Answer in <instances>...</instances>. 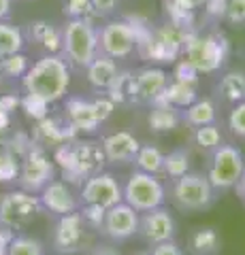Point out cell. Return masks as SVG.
<instances>
[{
	"label": "cell",
	"mask_w": 245,
	"mask_h": 255,
	"mask_svg": "<svg viewBox=\"0 0 245 255\" xmlns=\"http://www.w3.org/2000/svg\"><path fill=\"white\" fill-rule=\"evenodd\" d=\"M70 87V66L62 53H43L30 64L28 73L21 77L23 94L43 98L49 105H56L66 96Z\"/></svg>",
	"instance_id": "obj_1"
},
{
	"label": "cell",
	"mask_w": 245,
	"mask_h": 255,
	"mask_svg": "<svg viewBox=\"0 0 245 255\" xmlns=\"http://www.w3.org/2000/svg\"><path fill=\"white\" fill-rule=\"evenodd\" d=\"M53 159L62 168L66 183H83L92 174L100 172L107 164L102 145L96 140L75 138L53 149Z\"/></svg>",
	"instance_id": "obj_2"
},
{
	"label": "cell",
	"mask_w": 245,
	"mask_h": 255,
	"mask_svg": "<svg viewBox=\"0 0 245 255\" xmlns=\"http://www.w3.org/2000/svg\"><path fill=\"white\" fill-rule=\"evenodd\" d=\"M228 53H231V45L220 28H209L205 32L194 28L186 36L181 58H186L201 75H213L224 68Z\"/></svg>",
	"instance_id": "obj_3"
},
{
	"label": "cell",
	"mask_w": 245,
	"mask_h": 255,
	"mask_svg": "<svg viewBox=\"0 0 245 255\" xmlns=\"http://www.w3.org/2000/svg\"><path fill=\"white\" fill-rule=\"evenodd\" d=\"M190 30L177 28L169 21H162L158 26H152L143 36L139 38L137 55L149 64H175L184 53L186 36Z\"/></svg>",
	"instance_id": "obj_4"
},
{
	"label": "cell",
	"mask_w": 245,
	"mask_h": 255,
	"mask_svg": "<svg viewBox=\"0 0 245 255\" xmlns=\"http://www.w3.org/2000/svg\"><path fill=\"white\" fill-rule=\"evenodd\" d=\"M98 51V26L92 19H66L62 26V58L70 68L85 70Z\"/></svg>",
	"instance_id": "obj_5"
},
{
	"label": "cell",
	"mask_w": 245,
	"mask_h": 255,
	"mask_svg": "<svg viewBox=\"0 0 245 255\" xmlns=\"http://www.w3.org/2000/svg\"><path fill=\"white\" fill-rule=\"evenodd\" d=\"M137 28L128 17H111L98 26V51L113 60H126L137 53Z\"/></svg>",
	"instance_id": "obj_6"
},
{
	"label": "cell",
	"mask_w": 245,
	"mask_h": 255,
	"mask_svg": "<svg viewBox=\"0 0 245 255\" xmlns=\"http://www.w3.org/2000/svg\"><path fill=\"white\" fill-rule=\"evenodd\" d=\"M171 196L177 209L188 213L205 211L216 202V189L209 183L207 174H201V172H186L184 177L175 179L173 181Z\"/></svg>",
	"instance_id": "obj_7"
},
{
	"label": "cell",
	"mask_w": 245,
	"mask_h": 255,
	"mask_svg": "<svg viewBox=\"0 0 245 255\" xmlns=\"http://www.w3.org/2000/svg\"><path fill=\"white\" fill-rule=\"evenodd\" d=\"M124 202L130 204L134 211L145 213L162 206L167 200V187L158 179V174H147V172H132L126 179V185L122 187Z\"/></svg>",
	"instance_id": "obj_8"
},
{
	"label": "cell",
	"mask_w": 245,
	"mask_h": 255,
	"mask_svg": "<svg viewBox=\"0 0 245 255\" xmlns=\"http://www.w3.org/2000/svg\"><path fill=\"white\" fill-rule=\"evenodd\" d=\"M243 170H245V159L239 147L222 142L218 149L211 151L207 179L216 191L233 189L239 183Z\"/></svg>",
	"instance_id": "obj_9"
},
{
	"label": "cell",
	"mask_w": 245,
	"mask_h": 255,
	"mask_svg": "<svg viewBox=\"0 0 245 255\" xmlns=\"http://www.w3.org/2000/svg\"><path fill=\"white\" fill-rule=\"evenodd\" d=\"M43 213V204L36 194L26 189H15L0 196V226L19 230L30 226Z\"/></svg>",
	"instance_id": "obj_10"
},
{
	"label": "cell",
	"mask_w": 245,
	"mask_h": 255,
	"mask_svg": "<svg viewBox=\"0 0 245 255\" xmlns=\"http://www.w3.org/2000/svg\"><path fill=\"white\" fill-rule=\"evenodd\" d=\"M56 179V166L47 155V151L38 145H32L30 151L21 157L19 168V189H26L30 194H41V189Z\"/></svg>",
	"instance_id": "obj_11"
},
{
	"label": "cell",
	"mask_w": 245,
	"mask_h": 255,
	"mask_svg": "<svg viewBox=\"0 0 245 255\" xmlns=\"http://www.w3.org/2000/svg\"><path fill=\"white\" fill-rule=\"evenodd\" d=\"M88 226L81 219V213H68L62 215L53 228V251L60 255H75L81 251H88Z\"/></svg>",
	"instance_id": "obj_12"
},
{
	"label": "cell",
	"mask_w": 245,
	"mask_h": 255,
	"mask_svg": "<svg viewBox=\"0 0 245 255\" xmlns=\"http://www.w3.org/2000/svg\"><path fill=\"white\" fill-rule=\"evenodd\" d=\"M122 200H124L122 185L111 172L105 170L88 177L81 183V189H79V204H94L107 211Z\"/></svg>",
	"instance_id": "obj_13"
},
{
	"label": "cell",
	"mask_w": 245,
	"mask_h": 255,
	"mask_svg": "<svg viewBox=\"0 0 245 255\" xmlns=\"http://www.w3.org/2000/svg\"><path fill=\"white\" fill-rule=\"evenodd\" d=\"M169 75L162 66H143L132 70V105H154L162 98L169 83Z\"/></svg>",
	"instance_id": "obj_14"
},
{
	"label": "cell",
	"mask_w": 245,
	"mask_h": 255,
	"mask_svg": "<svg viewBox=\"0 0 245 255\" xmlns=\"http://www.w3.org/2000/svg\"><path fill=\"white\" fill-rule=\"evenodd\" d=\"M139 217L141 213L134 211L130 204L124 200L105 211V221H102V234L111 243H126L139 234Z\"/></svg>",
	"instance_id": "obj_15"
},
{
	"label": "cell",
	"mask_w": 245,
	"mask_h": 255,
	"mask_svg": "<svg viewBox=\"0 0 245 255\" xmlns=\"http://www.w3.org/2000/svg\"><path fill=\"white\" fill-rule=\"evenodd\" d=\"M175 234H177L175 219H173V215L164 209V206H158V209L141 213L139 236L143 238L149 247H154L158 243L175 241Z\"/></svg>",
	"instance_id": "obj_16"
},
{
	"label": "cell",
	"mask_w": 245,
	"mask_h": 255,
	"mask_svg": "<svg viewBox=\"0 0 245 255\" xmlns=\"http://www.w3.org/2000/svg\"><path fill=\"white\" fill-rule=\"evenodd\" d=\"M21 30L26 45L38 47L43 53H62V26L53 19H30Z\"/></svg>",
	"instance_id": "obj_17"
},
{
	"label": "cell",
	"mask_w": 245,
	"mask_h": 255,
	"mask_svg": "<svg viewBox=\"0 0 245 255\" xmlns=\"http://www.w3.org/2000/svg\"><path fill=\"white\" fill-rule=\"evenodd\" d=\"M38 200L43 204V211H49L51 215H56V217L75 213V211H79V206H81L73 187H70V183L58 181V179L47 183V185L41 189Z\"/></svg>",
	"instance_id": "obj_18"
},
{
	"label": "cell",
	"mask_w": 245,
	"mask_h": 255,
	"mask_svg": "<svg viewBox=\"0 0 245 255\" xmlns=\"http://www.w3.org/2000/svg\"><path fill=\"white\" fill-rule=\"evenodd\" d=\"M75 138H79V132L66 122V117L62 119V117H53V115H47L41 122H36L34 134H32L34 145L43 147V149H47V147L56 149V147L75 140Z\"/></svg>",
	"instance_id": "obj_19"
},
{
	"label": "cell",
	"mask_w": 245,
	"mask_h": 255,
	"mask_svg": "<svg viewBox=\"0 0 245 255\" xmlns=\"http://www.w3.org/2000/svg\"><path fill=\"white\" fill-rule=\"evenodd\" d=\"M66 122L75 128L79 134H92L102 126L96 109L92 105V98H81V96H70L64 102Z\"/></svg>",
	"instance_id": "obj_20"
},
{
	"label": "cell",
	"mask_w": 245,
	"mask_h": 255,
	"mask_svg": "<svg viewBox=\"0 0 245 255\" xmlns=\"http://www.w3.org/2000/svg\"><path fill=\"white\" fill-rule=\"evenodd\" d=\"M102 151H105V157L107 162L111 164H128L134 159L137 151L141 147L139 138L134 134L126 132V130H117V132H111L102 138Z\"/></svg>",
	"instance_id": "obj_21"
},
{
	"label": "cell",
	"mask_w": 245,
	"mask_h": 255,
	"mask_svg": "<svg viewBox=\"0 0 245 255\" xmlns=\"http://www.w3.org/2000/svg\"><path fill=\"white\" fill-rule=\"evenodd\" d=\"M120 66H117V60L109 58V55L98 53L88 66H85V79H88L90 87L96 94H107L109 87L115 83L117 75H120Z\"/></svg>",
	"instance_id": "obj_22"
},
{
	"label": "cell",
	"mask_w": 245,
	"mask_h": 255,
	"mask_svg": "<svg viewBox=\"0 0 245 255\" xmlns=\"http://www.w3.org/2000/svg\"><path fill=\"white\" fill-rule=\"evenodd\" d=\"M184 122L181 111L171 107L169 102H164L162 98L149 105V113H147V124L152 128V132L156 134H169L173 130H177V126Z\"/></svg>",
	"instance_id": "obj_23"
},
{
	"label": "cell",
	"mask_w": 245,
	"mask_h": 255,
	"mask_svg": "<svg viewBox=\"0 0 245 255\" xmlns=\"http://www.w3.org/2000/svg\"><path fill=\"white\" fill-rule=\"evenodd\" d=\"M216 94L228 105H237V102L245 100V73L243 70L224 73L216 83Z\"/></svg>",
	"instance_id": "obj_24"
},
{
	"label": "cell",
	"mask_w": 245,
	"mask_h": 255,
	"mask_svg": "<svg viewBox=\"0 0 245 255\" xmlns=\"http://www.w3.org/2000/svg\"><path fill=\"white\" fill-rule=\"evenodd\" d=\"M181 117H184V124L192 126V128L209 126V124H216L218 107L211 98H196L192 105L181 111Z\"/></svg>",
	"instance_id": "obj_25"
},
{
	"label": "cell",
	"mask_w": 245,
	"mask_h": 255,
	"mask_svg": "<svg viewBox=\"0 0 245 255\" xmlns=\"http://www.w3.org/2000/svg\"><path fill=\"white\" fill-rule=\"evenodd\" d=\"M192 255H218L222 249V238L213 228H196L188 238Z\"/></svg>",
	"instance_id": "obj_26"
},
{
	"label": "cell",
	"mask_w": 245,
	"mask_h": 255,
	"mask_svg": "<svg viewBox=\"0 0 245 255\" xmlns=\"http://www.w3.org/2000/svg\"><path fill=\"white\" fill-rule=\"evenodd\" d=\"M196 98H199V90H196V83L177 81V79H169L167 90H164V94H162V100L169 102L171 107H175V109H179V111H184L186 107H190Z\"/></svg>",
	"instance_id": "obj_27"
},
{
	"label": "cell",
	"mask_w": 245,
	"mask_h": 255,
	"mask_svg": "<svg viewBox=\"0 0 245 255\" xmlns=\"http://www.w3.org/2000/svg\"><path fill=\"white\" fill-rule=\"evenodd\" d=\"M23 49H26V36H23L21 26L13 23L11 19L0 21V58L19 53Z\"/></svg>",
	"instance_id": "obj_28"
},
{
	"label": "cell",
	"mask_w": 245,
	"mask_h": 255,
	"mask_svg": "<svg viewBox=\"0 0 245 255\" xmlns=\"http://www.w3.org/2000/svg\"><path fill=\"white\" fill-rule=\"evenodd\" d=\"M162 13H164V21H169L177 28L184 30L196 28V11L175 2V0H162Z\"/></svg>",
	"instance_id": "obj_29"
},
{
	"label": "cell",
	"mask_w": 245,
	"mask_h": 255,
	"mask_svg": "<svg viewBox=\"0 0 245 255\" xmlns=\"http://www.w3.org/2000/svg\"><path fill=\"white\" fill-rule=\"evenodd\" d=\"M132 162L137 170L147 174H162L164 170V153L154 145H141Z\"/></svg>",
	"instance_id": "obj_30"
},
{
	"label": "cell",
	"mask_w": 245,
	"mask_h": 255,
	"mask_svg": "<svg viewBox=\"0 0 245 255\" xmlns=\"http://www.w3.org/2000/svg\"><path fill=\"white\" fill-rule=\"evenodd\" d=\"M192 142L196 145V149L205 151V153H211L213 149H218L220 145H222V132H220V128L216 124L194 128Z\"/></svg>",
	"instance_id": "obj_31"
},
{
	"label": "cell",
	"mask_w": 245,
	"mask_h": 255,
	"mask_svg": "<svg viewBox=\"0 0 245 255\" xmlns=\"http://www.w3.org/2000/svg\"><path fill=\"white\" fill-rule=\"evenodd\" d=\"M30 58L23 51L19 53H11V55H4V58H0V73H2L4 79H19L28 73L30 68Z\"/></svg>",
	"instance_id": "obj_32"
},
{
	"label": "cell",
	"mask_w": 245,
	"mask_h": 255,
	"mask_svg": "<svg viewBox=\"0 0 245 255\" xmlns=\"http://www.w3.org/2000/svg\"><path fill=\"white\" fill-rule=\"evenodd\" d=\"M107 96L115 105H132V70H120Z\"/></svg>",
	"instance_id": "obj_33"
},
{
	"label": "cell",
	"mask_w": 245,
	"mask_h": 255,
	"mask_svg": "<svg viewBox=\"0 0 245 255\" xmlns=\"http://www.w3.org/2000/svg\"><path fill=\"white\" fill-rule=\"evenodd\" d=\"M186 172H190V153L186 149H175L169 155H164V170L162 174H167L169 179H179Z\"/></svg>",
	"instance_id": "obj_34"
},
{
	"label": "cell",
	"mask_w": 245,
	"mask_h": 255,
	"mask_svg": "<svg viewBox=\"0 0 245 255\" xmlns=\"http://www.w3.org/2000/svg\"><path fill=\"white\" fill-rule=\"evenodd\" d=\"M6 255H45V247L34 236L15 234L11 245H9V251H6Z\"/></svg>",
	"instance_id": "obj_35"
},
{
	"label": "cell",
	"mask_w": 245,
	"mask_h": 255,
	"mask_svg": "<svg viewBox=\"0 0 245 255\" xmlns=\"http://www.w3.org/2000/svg\"><path fill=\"white\" fill-rule=\"evenodd\" d=\"M21 157H17L9 149H0V183H13L19 177Z\"/></svg>",
	"instance_id": "obj_36"
},
{
	"label": "cell",
	"mask_w": 245,
	"mask_h": 255,
	"mask_svg": "<svg viewBox=\"0 0 245 255\" xmlns=\"http://www.w3.org/2000/svg\"><path fill=\"white\" fill-rule=\"evenodd\" d=\"M23 111H26V115L30 119H34V122H41L49 115V102H45L43 98H36V96H30V94H23L21 96V105H19Z\"/></svg>",
	"instance_id": "obj_37"
},
{
	"label": "cell",
	"mask_w": 245,
	"mask_h": 255,
	"mask_svg": "<svg viewBox=\"0 0 245 255\" xmlns=\"http://www.w3.org/2000/svg\"><path fill=\"white\" fill-rule=\"evenodd\" d=\"M226 2L228 0H207L203 4V21L207 23V28H218L224 21Z\"/></svg>",
	"instance_id": "obj_38"
},
{
	"label": "cell",
	"mask_w": 245,
	"mask_h": 255,
	"mask_svg": "<svg viewBox=\"0 0 245 255\" xmlns=\"http://www.w3.org/2000/svg\"><path fill=\"white\" fill-rule=\"evenodd\" d=\"M62 11H64L66 19H77V17L92 19V4H90V0H62Z\"/></svg>",
	"instance_id": "obj_39"
},
{
	"label": "cell",
	"mask_w": 245,
	"mask_h": 255,
	"mask_svg": "<svg viewBox=\"0 0 245 255\" xmlns=\"http://www.w3.org/2000/svg\"><path fill=\"white\" fill-rule=\"evenodd\" d=\"M228 128L237 138L245 140V100L233 105L231 113H228Z\"/></svg>",
	"instance_id": "obj_40"
},
{
	"label": "cell",
	"mask_w": 245,
	"mask_h": 255,
	"mask_svg": "<svg viewBox=\"0 0 245 255\" xmlns=\"http://www.w3.org/2000/svg\"><path fill=\"white\" fill-rule=\"evenodd\" d=\"M92 4V19L94 21H107L115 17L117 9H120V0H90Z\"/></svg>",
	"instance_id": "obj_41"
},
{
	"label": "cell",
	"mask_w": 245,
	"mask_h": 255,
	"mask_svg": "<svg viewBox=\"0 0 245 255\" xmlns=\"http://www.w3.org/2000/svg\"><path fill=\"white\" fill-rule=\"evenodd\" d=\"M224 21L233 28H245V0H228Z\"/></svg>",
	"instance_id": "obj_42"
},
{
	"label": "cell",
	"mask_w": 245,
	"mask_h": 255,
	"mask_svg": "<svg viewBox=\"0 0 245 255\" xmlns=\"http://www.w3.org/2000/svg\"><path fill=\"white\" fill-rule=\"evenodd\" d=\"M79 213H81L83 223L90 230H102V221H105V209L94 204H81L79 206Z\"/></svg>",
	"instance_id": "obj_43"
},
{
	"label": "cell",
	"mask_w": 245,
	"mask_h": 255,
	"mask_svg": "<svg viewBox=\"0 0 245 255\" xmlns=\"http://www.w3.org/2000/svg\"><path fill=\"white\" fill-rule=\"evenodd\" d=\"M173 77L171 79H177V81H186V83H199V70H196L192 64H190L186 58H179L175 64H173Z\"/></svg>",
	"instance_id": "obj_44"
},
{
	"label": "cell",
	"mask_w": 245,
	"mask_h": 255,
	"mask_svg": "<svg viewBox=\"0 0 245 255\" xmlns=\"http://www.w3.org/2000/svg\"><path fill=\"white\" fill-rule=\"evenodd\" d=\"M149 255H184V251H181V247L175 241H167V243L154 245Z\"/></svg>",
	"instance_id": "obj_45"
},
{
	"label": "cell",
	"mask_w": 245,
	"mask_h": 255,
	"mask_svg": "<svg viewBox=\"0 0 245 255\" xmlns=\"http://www.w3.org/2000/svg\"><path fill=\"white\" fill-rule=\"evenodd\" d=\"M21 105V96L17 94H0V109L6 111V113H15Z\"/></svg>",
	"instance_id": "obj_46"
},
{
	"label": "cell",
	"mask_w": 245,
	"mask_h": 255,
	"mask_svg": "<svg viewBox=\"0 0 245 255\" xmlns=\"http://www.w3.org/2000/svg\"><path fill=\"white\" fill-rule=\"evenodd\" d=\"M85 255H122L120 251L115 249L113 245H94V247H88V251H85Z\"/></svg>",
	"instance_id": "obj_47"
},
{
	"label": "cell",
	"mask_w": 245,
	"mask_h": 255,
	"mask_svg": "<svg viewBox=\"0 0 245 255\" xmlns=\"http://www.w3.org/2000/svg\"><path fill=\"white\" fill-rule=\"evenodd\" d=\"M13 236H15V230L0 226V255H6V251H9V245L13 241Z\"/></svg>",
	"instance_id": "obj_48"
},
{
	"label": "cell",
	"mask_w": 245,
	"mask_h": 255,
	"mask_svg": "<svg viewBox=\"0 0 245 255\" xmlns=\"http://www.w3.org/2000/svg\"><path fill=\"white\" fill-rule=\"evenodd\" d=\"M13 4H15V0H0V21L11 19V15H13Z\"/></svg>",
	"instance_id": "obj_49"
},
{
	"label": "cell",
	"mask_w": 245,
	"mask_h": 255,
	"mask_svg": "<svg viewBox=\"0 0 245 255\" xmlns=\"http://www.w3.org/2000/svg\"><path fill=\"white\" fill-rule=\"evenodd\" d=\"M11 124H13V115L0 109V132H6L11 128Z\"/></svg>",
	"instance_id": "obj_50"
},
{
	"label": "cell",
	"mask_w": 245,
	"mask_h": 255,
	"mask_svg": "<svg viewBox=\"0 0 245 255\" xmlns=\"http://www.w3.org/2000/svg\"><path fill=\"white\" fill-rule=\"evenodd\" d=\"M175 2L184 4V6H188V9H192V11H199V9H203V4L207 2V0H175Z\"/></svg>",
	"instance_id": "obj_51"
},
{
	"label": "cell",
	"mask_w": 245,
	"mask_h": 255,
	"mask_svg": "<svg viewBox=\"0 0 245 255\" xmlns=\"http://www.w3.org/2000/svg\"><path fill=\"white\" fill-rule=\"evenodd\" d=\"M235 189H237V194L241 196V200L245 202V170H243V174H241L239 183H237V185H235Z\"/></svg>",
	"instance_id": "obj_52"
},
{
	"label": "cell",
	"mask_w": 245,
	"mask_h": 255,
	"mask_svg": "<svg viewBox=\"0 0 245 255\" xmlns=\"http://www.w3.org/2000/svg\"><path fill=\"white\" fill-rule=\"evenodd\" d=\"M4 81H6V79L2 77V73H0V90H2V85H4Z\"/></svg>",
	"instance_id": "obj_53"
},
{
	"label": "cell",
	"mask_w": 245,
	"mask_h": 255,
	"mask_svg": "<svg viewBox=\"0 0 245 255\" xmlns=\"http://www.w3.org/2000/svg\"><path fill=\"white\" fill-rule=\"evenodd\" d=\"M23 2H30V0H23Z\"/></svg>",
	"instance_id": "obj_54"
}]
</instances>
